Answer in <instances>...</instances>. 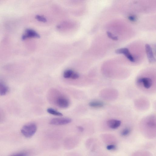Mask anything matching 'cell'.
<instances>
[{"mask_svg":"<svg viewBox=\"0 0 156 156\" xmlns=\"http://www.w3.org/2000/svg\"><path fill=\"white\" fill-rule=\"evenodd\" d=\"M63 76L65 78H71L77 79L79 77L78 74L71 69L66 70L63 73Z\"/></svg>","mask_w":156,"mask_h":156,"instance_id":"6","label":"cell"},{"mask_svg":"<svg viewBox=\"0 0 156 156\" xmlns=\"http://www.w3.org/2000/svg\"><path fill=\"white\" fill-rule=\"evenodd\" d=\"M106 148L108 150H112L116 148V146L114 145H110L107 146Z\"/></svg>","mask_w":156,"mask_h":156,"instance_id":"19","label":"cell"},{"mask_svg":"<svg viewBox=\"0 0 156 156\" xmlns=\"http://www.w3.org/2000/svg\"><path fill=\"white\" fill-rule=\"evenodd\" d=\"M36 18L38 20L41 22H45L47 21L46 19L45 18L43 17V16L39 15H36Z\"/></svg>","mask_w":156,"mask_h":156,"instance_id":"14","label":"cell"},{"mask_svg":"<svg viewBox=\"0 0 156 156\" xmlns=\"http://www.w3.org/2000/svg\"><path fill=\"white\" fill-rule=\"evenodd\" d=\"M90 106L94 108H101L104 106V103L100 101H95L90 102L89 103Z\"/></svg>","mask_w":156,"mask_h":156,"instance_id":"10","label":"cell"},{"mask_svg":"<svg viewBox=\"0 0 156 156\" xmlns=\"http://www.w3.org/2000/svg\"><path fill=\"white\" fill-rule=\"evenodd\" d=\"M71 121V119L69 118H57L52 119L50 124L55 125H63L69 124Z\"/></svg>","mask_w":156,"mask_h":156,"instance_id":"2","label":"cell"},{"mask_svg":"<svg viewBox=\"0 0 156 156\" xmlns=\"http://www.w3.org/2000/svg\"><path fill=\"white\" fill-rule=\"evenodd\" d=\"M128 19L131 21H135L136 20V17L135 16L130 15L129 16Z\"/></svg>","mask_w":156,"mask_h":156,"instance_id":"18","label":"cell"},{"mask_svg":"<svg viewBox=\"0 0 156 156\" xmlns=\"http://www.w3.org/2000/svg\"><path fill=\"white\" fill-rule=\"evenodd\" d=\"M130 130L128 128H126L123 130L121 132V135L123 136H126L130 133Z\"/></svg>","mask_w":156,"mask_h":156,"instance_id":"13","label":"cell"},{"mask_svg":"<svg viewBox=\"0 0 156 156\" xmlns=\"http://www.w3.org/2000/svg\"><path fill=\"white\" fill-rule=\"evenodd\" d=\"M107 34L108 36V37L114 40H117L118 39V37L117 36H114L110 32H107Z\"/></svg>","mask_w":156,"mask_h":156,"instance_id":"15","label":"cell"},{"mask_svg":"<svg viewBox=\"0 0 156 156\" xmlns=\"http://www.w3.org/2000/svg\"><path fill=\"white\" fill-rule=\"evenodd\" d=\"M138 83H142L144 87L146 89L150 88L152 85V79L148 77L139 78L137 80Z\"/></svg>","mask_w":156,"mask_h":156,"instance_id":"5","label":"cell"},{"mask_svg":"<svg viewBox=\"0 0 156 156\" xmlns=\"http://www.w3.org/2000/svg\"><path fill=\"white\" fill-rule=\"evenodd\" d=\"M28 154L26 152H20L11 155L9 156H28Z\"/></svg>","mask_w":156,"mask_h":156,"instance_id":"16","label":"cell"},{"mask_svg":"<svg viewBox=\"0 0 156 156\" xmlns=\"http://www.w3.org/2000/svg\"><path fill=\"white\" fill-rule=\"evenodd\" d=\"M147 124L148 126L151 128H152L155 126V122L152 120H150L148 122Z\"/></svg>","mask_w":156,"mask_h":156,"instance_id":"17","label":"cell"},{"mask_svg":"<svg viewBox=\"0 0 156 156\" xmlns=\"http://www.w3.org/2000/svg\"><path fill=\"white\" fill-rule=\"evenodd\" d=\"M56 102L57 106L62 108H67L70 104L68 99L62 96L57 98Z\"/></svg>","mask_w":156,"mask_h":156,"instance_id":"3","label":"cell"},{"mask_svg":"<svg viewBox=\"0 0 156 156\" xmlns=\"http://www.w3.org/2000/svg\"><path fill=\"white\" fill-rule=\"evenodd\" d=\"M121 121L119 120L112 119L108 120L107 122V124L110 128L116 129L118 128L121 125Z\"/></svg>","mask_w":156,"mask_h":156,"instance_id":"9","label":"cell"},{"mask_svg":"<svg viewBox=\"0 0 156 156\" xmlns=\"http://www.w3.org/2000/svg\"><path fill=\"white\" fill-rule=\"evenodd\" d=\"M47 112L49 113L54 115L61 117L63 116V114L52 108H49L47 109Z\"/></svg>","mask_w":156,"mask_h":156,"instance_id":"12","label":"cell"},{"mask_svg":"<svg viewBox=\"0 0 156 156\" xmlns=\"http://www.w3.org/2000/svg\"><path fill=\"white\" fill-rule=\"evenodd\" d=\"M77 128L80 131V132H83V131H84V129L82 127L79 126L77 127Z\"/></svg>","mask_w":156,"mask_h":156,"instance_id":"20","label":"cell"},{"mask_svg":"<svg viewBox=\"0 0 156 156\" xmlns=\"http://www.w3.org/2000/svg\"><path fill=\"white\" fill-rule=\"evenodd\" d=\"M37 126L34 123H29L24 126L21 130L22 135L27 138H30L36 132Z\"/></svg>","mask_w":156,"mask_h":156,"instance_id":"1","label":"cell"},{"mask_svg":"<svg viewBox=\"0 0 156 156\" xmlns=\"http://www.w3.org/2000/svg\"><path fill=\"white\" fill-rule=\"evenodd\" d=\"M9 91V88L3 82L0 81V95H5Z\"/></svg>","mask_w":156,"mask_h":156,"instance_id":"11","label":"cell"},{"mask_svg":"<svg viewBox=\"0 0 156 156\" xmlns=\"http://www.w3.org/2000/svg\"><path fill=\"white\" fill-rule=\"evenodd\" d=\"M145 47L147 58L149 61L151 63H154L155 61V59L151 46L148 44H146Z\"/></svg>","mask_w":156,"mask_h":156,"instance_id":"7","label":"cell"},{"mask_svg":"<svg viewBox=\"0 0 156 156\" xmlns=\"http://www.w3.org/2000/svg\"><path fill=\"white\" fill-rule=\"evenodd\" d=\"M39 35L34 30L31 29H27L25 35L22 37L23 39L24 40L29 38H39Z\"/></svg>","mask_w":156,"mask_h":156,"instance_id":"8","label":"cell"},{"mask_svg":"<svg viewBox=\"0 0 156 156\" xmlns=\"http://www.w3.org/2000/svg\"><path fill=\"white\" fill-rule=\"evenodd\" d=\"M116 53L118 54H123L130 61L134 62L135 59L132 55L130 53L128 49L126 48H123L118 49L115 51Z\"/></svg>","mask_w":156,"mask_h":156,"instance_id":"4","label":"cell"}]
</instances>
